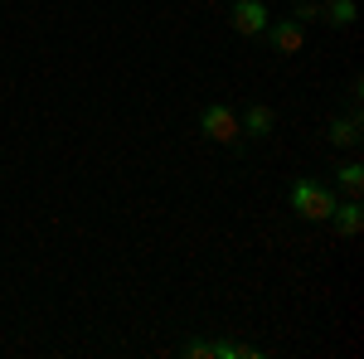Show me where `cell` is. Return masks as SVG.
<instances>
[{"label": "cell", "instance_id": "1", "mask_svg": "<svg viewBox=\"0 0 364 359\" xmlns=\"http://www.w3.org/2000/svg\"><path fill=\"white\" fill-rule=\"evenodd\" d=\"M291 209H296L301 219L321 223V219H331V209H336V194L326 190V185H316V180H296V185H291Z\"/></svg>", "mask_w": 364, "mask_h": 359}, {"label": "cell", "instance_id": "2", "mask_svg": "<svg viewBox=\"0 0 364 359\" xmlns=\"http://www.w3.org/2000/svg\"><path fill=\"white\" fill-rule=\"evenodd\" d=\"M199 127H204V136L219 141V146H233V141L243 136V122H238V112L228 107V102H209L204 117H199Z\"/></svg>", "mask_w": 364, "mask_h": 359}, {"label": "cell", "instance_id": "3", "mask_svg": "<svg viewBox=\"0 0 364 359\" xmlns=\"http://www.w3.org/2000/svg\"><path fill=\"white\" fill-rule=\"evenodd\" d=\"M228 25L238 29V34H262V29L272 25V15H267V5H262V0H238V5H233V15H228Z\"/></svg>", "mask_w": 364, "mask_h": 359}, {"label": "cell", "instance_id": "4", "mask_svg": "<svg viewBox=\"0 0 364 359\" xmlns=\"http://www.w3.org/2000/svg\"><path fill=\"white\" fill-rule=\"evenodd\" d=\"M267 34H272L277 54H301V44H306V25H296V20H272Z\"/></svg>", "mask_w": 364, "mask_h": 359}, {"label": "cell", "instance_id": "5", "mask_svg": "<svg viewBox=\"0 0 364 359\" xmlns=\"http://www.w3.org/2000/svg\"><path fill=\"white\" fill-rule=\"evenodd\" d=\"M331 219H336V228L345 233V238H355L364 228V209H360V199H345V204H336L331 209Z\"/></svg>", "mask_w": 364, "mask_h": 359}, {"label": "cell", "instance_id": "6", "mask_svg": "<svg viewBox=\"0 0 364 359\" xmlns=\"http://www.w3.org/2000/svg\"><path fill=\"white\" fill-rule=\"evenodd\" d=\"M336 180H340V190L350 194V199H360V190H364V166H360V161H345V166L336 170Z\"/></svg>", "mask_w": 364, "mask_h": 359}, {"label": "cell", "instance_id": "7", "mask_svg": "<svg viewBox=\"0 0 364 359\" xmlns=\"http://www.w3.org/2000/svg\"><path fill=\"white\" fill-rule=\"evenodd\" d=\"M272 132V107H248L243 117V136H267Z\"/></svg>", "mask_w": 364, "mask_h": 359}, {"label": "cell", "instance_id": "8", "mask_svg": "<svg viewBox=\"0 0 364 359\" xmlns=\"http://www.w3.org/2000/svg\"><path fill=\"white\" fill-rule=\"evenodd\" d=\"M321 20H331V25H350V20H355V0H331V5L321 10Z\"/></svg>", "mask_w": 364, "mask_h": 359}, {"label": "cell", "instance_id": "9", "mask_svg": "<svg viewBox=\"0 0 364 359\" xmlns=\"http://www.w3.org/2000/svg\"><path fill=\"white\" fill-rule=\"evenodd\" d=\"M326 136H331V146H355V141H360V127H355V122H331Z\"/></svg>", "mask_w": 364, "mask_h": 359}, {"label": "cell", "instance_id": "10", "mask_svg": "<svg viewBox=\"0 0 364 359\" xmlns=\"http://www.w3.org/2000/svg\"><path fill=\"white\" fill-rule=\"evenodd\" d=\"M185 355L190 359H219V340H190Z\"/></svg>", "mask_w": 364, "mask_h": 359}, {"label": "cell", "instance_id": "11", "mask_svg": "<svg viewBox=\"0 0 364 359\" xmlns=\"http://www.w3.org/2000/svg\"><path fill=\"white\" fill-rule=\"evenodd\" d=\"M291 20H296V25H311V20H321V5H311V0H301Z\"/></svg>", "mask_w": 364, "mask_h": 359}]
</instances>
